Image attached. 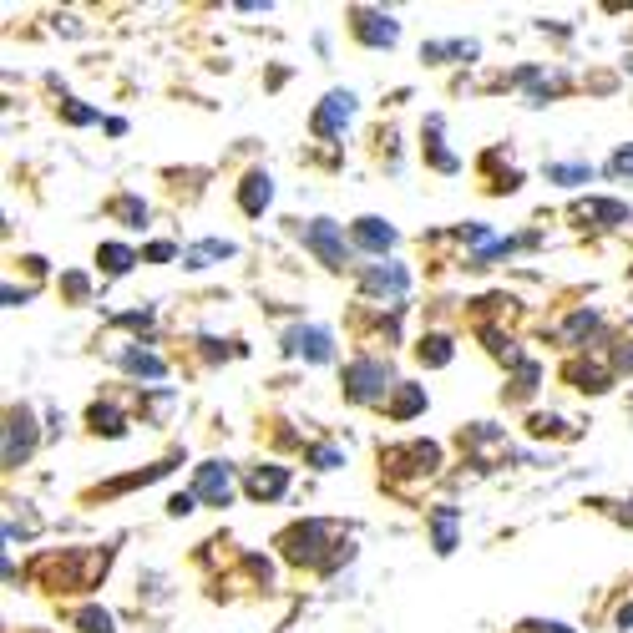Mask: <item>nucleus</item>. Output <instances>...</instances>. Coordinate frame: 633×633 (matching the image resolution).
Listing matches in <instances>:
<instances>
[{
  "instance_id": "1",
  "label": "nucleus",
  "mask_w": 633,
  "mask_h": 633,
  "mask_svg": "<svg viewBox=\"0 0 633 633\" xmlns=\"http://www.w3.org/2000/svg\"><path fill=\"white\" fill-rule=\"evenodd\" d=\"M395 385L401 380H395L390 360H380V355H360L345 365V401H355V406L385 401V395H395Z\"/></svg>"
},
{
  "instance_id": "2",
  "label": "nucleus",
  "mask_w": 633,
  "mask_h": 633,
  "mask_svg": "<svg viewBox=\"0 0 633 633\" xmlns=\"http://www.w3.org/2000/svg\"><path fill=\"white\" fill-rule=\"evenodd\" d=\"M107 563H112V552L87 547V552H61V558H46L41 573H46V588H92L97 573H107Z\"/></svg>"
},
{
  "instance_id": "3",
  "label": "nucleus",
  "mask_w": 633,
  "mask_h": 633,
  "mask_svg": "<svg viewBox=\"0 0 633 633\" xmlns=\"http://www.w3.org/2000/svg\"><path fill=\"white\" fill-rule=\"evenodd\" d=\"M330 522H294L284 537H279V547H284V558L289 563H299V568H330V552L325 547H340V542H330Z\"/></svg>"
},
{
  "instance_id": "4",
  "label": "nucleus",
  "mask_w": 633,
  "mask_h": 633,
  "mask_svg": "<svg viewBox=\"0 0 633 633\" xmlns=\"http://www.w3.org/2000/svg\"><path fill=\"white\" fill-rule=\"evenodd\" d=\"M390 477H431L441 466V446L436 441H406V446H385L380 451Z\"/></svg>"
},
{
  "instance_id": "5",
  "label": "nucleus",
  "mask_w": 633,
  "mask_h": 633,
  "mask_svg": "<svg viewBox=\"0 0 633 633\" xmlns=\"http://www.w3.org/2000/svg\"><path fill=\"white\" fill-rule=\"evenodd\" d=\"M304 249H309V254H320V264H325V269H345V259H350L345 233H340V223H330V218L304 223Z\"/></svg>"
},
{
  "instance_id": "6",
  "label": "nucleus",
  "mask_w": 633,
  "mask_h": 633,
  "mask_svg": "<svg viewBox=\"0 0 633 633\" xmlns=\"http://www.w3.org/2000/svg\"><path fill=\"white\" fill-rule=\"evenodd\" d=\"M284 350H289L294 360H309V365L335 360V340H330V330H320V325H294V330L284 335Z\"/></svg>"
},
{
  "instance_id": "7",
  "label": "nucleus",
  "mask_w": 633,
  "mask_h": 633,
  "mask_svg": "<svg viewBox=\"0 0 633 633\" xmlns=\"http://www.w3.org/2000/svg\"><path fill=\"white\" fill-rule=\"evenodd\" d=\"M36 451V416L31 406H11L6 416V466H21Z\"/></svg>"
},
{
  "instance_id": "8",
  "label": "nucleus",
  "mask_w": 633,
  "mask_h": 633,
  "mask_svg": "<svg viewBox=\"0 0 633 633\" xmlns=\"http://www.w3.org/2000/svg\"><path fill=\"white\" fill-rule=\"evenodd\" d=\"M193 497H203L208 507H228L233 502V466L228 461H203L198 482H193Z\"/></svg>"
},
{
  "instance_id": "9",
  "label": "nucleus",
  "mask_w": 633,
  "mask_h": 633,
  "mask_svg": "<svg viewBox=\"0 0 633 633\" xmlns=\"http://www.w3.org/2000/svg\"><path fill=\"white\" fill-rule=\"evenodd\" d=\"M350 31L365 46H395L401 41V26H395V16H385V11H350Z\"/></svg>"
},
{
  "instance_id": "10",
  "label": "nucleus",
  "mask_w": 633,
  "mask_h": 633,
  "mask_svg": "<svg viewBox=\"0 0 633 633\" xmlns=\"http://www.w3.org/2000/svg\"><path fill=\"white\" fill-rule=\"evenodd\" d=\"M350 117H355V92H330L320 107H314V132H320V137H340Z\"/></svg>"
},
{
  "instance_id": "11",
  "label": "nucleus",
  "mask_w": 633,
  "mask_h": 633,
  "mask_svg": "<svg viewBox=\"0 0 633 633\" xmlns=\"http://www.w3.org/2000/svg\"><path fill=\"white\" fill-rule=\"evenodd\" d=\"M365 294H390V299H401L411 289V269L406 264H370L365 269Z\"/></svg>"
},
{
  "instance_id": "12",
  "label": "nucleus",
  "mask_w": 633,
  "mask_h": 633,
  "mask_svg": "<svg viewBox=\"0 0 633 633\" xmlns=\"http://www.w3.org/2000/svg\"><path fill=\"white\" fill-rule=\"evenodd\" d=\"M244 492H249L254 502H274V497L289 492V471H284V466H254L249 482H244Z\"/></svg>"
},
{
  "instance_id": "13",
  "label": "nucleus",
  "mask_w": 633,
  "mask_h": 633,
  "mask_svg": "<svg viewBox=\"0 0 633 633\" xmlns=\"http://www.w3.org/2000/svg\"><path fill=\"white\" fill-rule=\"evenodd\" d=\"M563 375H568V380H573V390H583V395H603V390L613 385V370H608V365H598V360H573Z\"/></svg>"
},
{
  "instance_id": "14",
  "label": "nucleus",
  "mask_w": 633,
  "mask_h": 633,
  "mask_svg": "<svg viewBox=\"0 0 633 633\" xmlns=\"http://www.w3.org/2000/svg\"><path fill=\"white\" fill-rule=\"evenodd\" d=\"M355 244L365 249V254H385V249H395V228L385 223V218H355Z\"/></svg>"
},
{
  "instance_id": "15",
  "label": "nucleus",
  "mask_w": 633,
  "mask_h": 633,
  "mask_svg": "<svg viewBox=\"0 0 633 633\" xmlns=\"http://www.w3.org/2000/svg\"><path fill=\"white\" fill-rule=\"evenodd\" d=\"M269 203H274V178H269V173H249V178L239 183V208H244L249 218H259Z\"/></svg>"
},
{
  "instance_id": "16",
  "label": "nucleus",
  "mask_w": 633,
  "mask_h": 633,
  "mask_svg": "<svg viewBox=\"0 0 633 633\" xmlns=\"http://www.w3.org/2000/svg\"><path fill=\"white\" fill-rule=\"evenodd\" d=\"M573 218H583V223H593V228H618V223H628V208L613 203V198H588V203L573 208Z\"/></svg>"
},
{
  "instance_id": "17",
  "label": "nucleus",
  "mask_w": 633,
  "mask_h": 633,
  "mask_svg": "<svg viewBox=\"0 0 633 633\" xmlns=\"http://www.w3.org/2000/svg\"><path fill=\"white\" fill-rule=\"evenodd\" d=\"M390 421H411V416H421L426 411V385H395V395H390Z\"/></svg>"
},
{
  "instance_id": "18",
  "label": "nucleus",
  "mask_w": 633,
  "mask_h": 633,
  "mask_svg": "<svg viewBox=\"0 0 633 633\" xmlns=\"http://www.w3.org/2000/svg\"><path fill=\"white\" fill-rule=\"evenodd\" d=\"M213 259H233V244H228V239H203V244L183 249V264H188V269H208Z\"/></svg>"
},
{
  "instance_id": "19",
  "label": "nucleus",
  "mask_w": 633,
  "mask_h": 633,
  "mask_svg": "<svg viewBox=\"0 0 633 633\" xmlns=\"http://www.w3.org/2000/svg\"><path fill=\"white\" fill-rule=\"evenodd\" d=\"M87 421H92L97 436H127V416H122L112 401H97V406L87 411Z\"/></svg>"
},
{
  "instance_id": "20",
  "label": "nucleus",
  "mask_w": 633,
  "mask_h": 633,
  "mask_svg": "<svg viewBox=\"0 0 633 633\" xmlns=\"http://www.w3.org/2000/svg\"><path fill=\"white\" fill-rule=\"evenodd\" d=\"M431 537H436V552H456V507H436L431 512Z\"/></svg>"
},
{
  "instance_id": "21",
  "label": "nucleus",
  "mask_w": 633,
  "mask_h": 633,
  "mask_svg": "<svg viewBox=\"0 0 633 633\" xmlns=\"http://www.w3.org/2000/svg\"><path fill=\"white\" fill-rule=\"evenodd\" d=\"M451 355H456V345H451V335H426V340L416 345V360H421V365H431V370H441V365H451Z\"/></svg>"
},
{
  "instance_id": "22",
  "label": "nucleus",
  "mask_w": 633,
  "mask_h": 633,
  "mask_svg": "<svg viewBox=\"0 0 633 633\" xmlns=\"http://www.w3.org/2000/svg\"><path fill=\"white\" fill-rule=\"evenodd\" d=\"M107 213H112V218H122L127 228H142V223H147V203H142L137 193H117V198L107 203Z\"/></svg>"
},
{
  "instance_id": "23",
  "label": "nucleus",
  "mask_w": 633,
  "mask_h": 633,
  "mask_svg": "<svg viewBox=\"0 0 633 633\" xmlns=\"http://www.w3.org/2000/svg\"><path fill=\"white\" fill-rule=\"evenodd\" d=\"M117 360H122L132 375H147V380H163V375H168V365L157 360V355H147V350H117Z\"/></svg>"
},
{
  "instance_id": "24",
  "label": "nucleus",
  "mask_w": 633,
  "mask_h": 633,
  "mask_svg": "<svg viewBox=\"0 0 633 633\" xmlns=\"http://www.w3.org/2000/svg\"><path fill=\"white\" fill-rule=\"evenodd\" d=\"M441 127H446L441 117H426V137H431V142H426V152H431V163H436L441 173H456L461 163H456V157H451V152L441 147Z\"/></svg>"
},
{
  "instance_id": "25",
  "label": "nucleus",
  "mask_w": 633,
  "mask_h": 633,
  "mask_svg": "<svg viewBox=\"0 0 633 633\" xmlns=\"http://www.w3.org/2000/svg\"><path fill=\"white\" fill-rule=\"evenodd\" d=\"M97 264H102V269L117 279V274H127V269L137 264V254H132L127 244H102V249H97Z\"/></svg>"
},
{
  "instance_id": "26",
  "label": "nucleus",
  "mask_w": 633,
  "mask_h": 633,
  "mask_svg": "<svg viewBox=\"0 0 633 633\" xmlns=\"http://www.w3.org/2000/svg\"><path fill=\"white\" fill-rule=\"evenodd\" d=\"M593 330H598V309H578L573 320L563 325V345H583Z\"/></svg>"
},
{
  "instance_id": "27",
  "label": "nucleus",
  "mask_w": 633,
  "mask_h": 633,
  "mask_svg": "<svg viewBox=\"0 0 633 633\" xmlns=\"http://www.w3.org/2000/svg\"><path fill=\"white\" fill-rule=\"evenodd\" d=\"M547 178H552V183L578 188V183H588V178H593V168H588V163H547Z\"/></svg>"
},
{
  "instance_id": "28",
  "label": "nucleus",
  "mask_w": 633,
  "mask_h": 633,
  "mask_svg": "<svg viewBox=\"0 0 633 633\" xmlns=\"http://www.w3.org/2000/svg\"><path fill=\"white\" fill-rule=\"evenodd\" d=\"M421 56H426V61H446V56H477V41H431Z\"/></svg>"
},
{
  "instance_id": "29",
  "label": "nucleus",
  "mask_w": 633,
  "mask_h": 633,
  "mask_svg": "<svg viewBox=\"0 0 633 633\" xmlns=\"http://www.w3.org/2000/svg\"><path fill=\"white\" fill-rule=\"evenodd\" d=\"M76 628L82 633H112V613L107 608H82L76 613Z\"/></svg>"
},
{
  "instance_id": "30",
  "label": "nucleus",
  "mask_w": 633,
  "mask_h": 633,
  "mask_svg": "<svg viewBox=\"0 0 633 633\" xmlns=\"http://www.w3.org/2000/svg\"><path fill=\"white\" fill-rule=\"evenodd\" d=\"M537 380H542V370H537L532 360H522V365H517V385H512V395H532Z\"/></svg>"
},
{
  "instance_id": "31",
  "label": "nucleus",
  "mask_w": 633,
  "mask_h": 633,
  "mask_svg": "<svg viewBox=\"0 0 633 633\" xmlns=\"http://www.w3.org/2000/svg\"><path fill=\"white\" fill-rule=\"evenodd\" d=\"M309 461L320 466V471H335V466H345V451H340V446H314Z\"/></svg>"
},
{
  "instance_id": "32",
  "label": "nucleus",
  "mask_w": 633,
  "mask_h": 633,
  "mask_svg": "<svg viewBox=\"0 0 633 633\" xmlns=\"http://www.w3.org/2000/svg\"><path fill=\"white\" fill-rule=\"evenodd\" d=\"M568 421H558V416H532V436H573V431H563Z\"/></svg>"
},
{
  "instance_id": "33",
  "label": "nucleus",
  "mask_w": 633,
  "mask_h": 633,
  "mask_svg": "<svg viewBox=\"0 0 633 633\" xmlns=\"http://www.w3.org/2000/svg\"><path fill=\"white\" fill-rule=\"evenodd\" d=\"M608 173H613V178H633V147H618V152H613Z\"/></svg>"
},
{
  "instance_id": "34",
  "label": "nucleus",
  "mask_w": 633,
  "mask_h": 633,
  "mask_svg": "<svg viewBox=\"0 0 633 633\" xmlns=\"http://www.w3.org/2000/svg\"><path fill=\"white\" fill-rule=\"evenodd\" d=\"M66 122L87 127V122H97V112H92V107H82V102H66Z\"/></svg>"
},
{
  "instance_id": "35",
  "label": "nucleus",
  "mask_w": 633,
  "mask_h": 633,
  "mask_svg": "<svg viewBox=\"0 0 633 633\" xmlns=\"http://www.w3.org/2000/svg\"><path fill=\"white\" fill-rule=\"evenodd\" d=\"M61 289H66L71 299H87V289H92V284H87V274H66V279H61Z\"/></svg>"
},
{
  "instance_id": "36",
  "label": "nucleus",
  "mask_w": 633,
  "mask_h": 633,
  "mask_svg": "<svg viewBox=\"0 0 633 633\" xmlns=\"http://www.w3.org/2000/svg\"><path fill=\"white\" fill-rule=\"evenodd\" d=\"M117 325H127V330H147V325H152V309H132V314H122Z\"/></svg>"
},
{
  "instance_id": "37",
  "label": "nucleus",
  "mask_w": 633,
  "mask_h": 633,
  "mask_svg": "<svg viewBox=\"0 0 633 633\" xmlns=\"http://www.w3.org/2000/svg\"><path fill=\"white\" fill-rule=\"evenodd\" d=\"M142 259H147V264H168V259H178V249H173V244H152Z\"/></svg>"
},
{
  "instance_id": "38",
  "label": "nucleus",
  "mask_w": 633,
  "mask_h": 633,
  "mask_svg": "<svg viewBox=\"0 0 633 633\" xmlns=\"http://www.w3.org/2000/svg\"><path fill=\"white\" fill-rule=\"evenodd\" d=\"M193 502H198L193 492H178V497L168 502V512H173V517H188V512H193Z\"/></svg>"
},
{
  "instance_id": "39",
  "label": "nucleus",
  "mask_w": 633,
  "mask_h": 633,
  "mask_svg": "<svg viewBox=\"0 0 633 633\" xmlns=\"http://www.w3.org/2000/svg\"><path fill=\"white\" fill-rule=\"evenodd\" d=\"M527 633H573L568 623H542V618H532V623H522Z\"/></svg>"
},
{
  "instance_id": "40",
  "label": "nucleus",
  "mask_w": 633,
  "mask_h": 633,
  "mask_svg": "<svg viewBox=\"0 0 633 633\" xmlns=\"http://www.w3.org/2000/svg\"><path fill=\"white\" fill-rule=\"evenodd\" d=\"M31 299V289H16V284H6V304L16 309V304H26Z\"/></svg>"
},
{
  "instance_id": "41",
  "label": "nucleus",
  "mask_w": 633,
  "mask_h": 633,
  "mask_svg": "<svg viewBox=\"0 0 633 633\" xmlns=\"http://www.w3.org/2000/svg\"><path fill=\"white\" fill-rule=\"evenodd\" d=\"M618 370H628V375H633V340H628V345H618Z\"/></svg>"
},
{
  "instance_id": "42",
  "label": "nucleus",
  "mask_w": 633,
  "mask_h": 633,
  "mask_svg": "<svg viewBox=\"0 0 633 633\" xmlns=\"http://www.w3.org/2000/svg\"><path fill=\"white\" fill-rule=\"evenodd\" d=\"M628 623H633V603H628V608H618V628H628Z\"/></svg>"
},
{
  "instance_id": "43",
  "label": "nucleus",
  "mask_w": 633,
  "mask_h": 633,
  "mask_svg": "<svg viewBox=\"0 0 633 633\" xmlns=\"http://www.w3.org/2000/svg\"><path fill=\"white\" fill-rule=\"evenodd\" d=\"M628 66H633V61H628Z\"/></svg>"
}]
</instances>
